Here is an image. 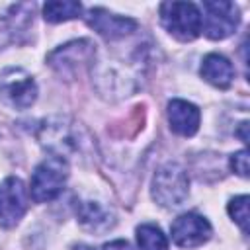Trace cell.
I'll return each instance as SVG.
<instances>
[{
  "mask_svg": "<svg viewBox=\"0 0 250 250\" xmlns=\"http://www.w3.org/2000/svg\"><path fill=\"white\" fill-rule=\"evenodd\" d=\"M39 141L41 145L57 158H66L86 154L92 146V139L84 127L74 123L66 117H51L45 119L39 127Z\"/></svg>",
  "mask_w": 250,
  "mask_h": 250,
  "instance_id": "6da1fadb",
  "label": "cell"
},
{
  "mask_svg": "<svg viewBox=\"0 0 250 250\" xmlns=\"http://www.w3.org/2000/svg\"><path fill=\"white\" fill-rule=\"evenodd\" d=\"M188 191H189V178H188V172L180 164L168 162L156 170L152 178L150 193L158 205L178 207L186 201Z\"/></svg>",
  "mask_w": 250,
  "mask_h": 250,
  "instance_id": "7a4b0ae2",
  "label": "cell"
},
{
  "mask_svg": "<svg viewBox=\"0 0 250 250\" xmlns=\"http://www.w3.org/2000/svg\"><path fill=\"white\" fill-rule=\"evenodd\" d=\"M160 21L178 41H193L201 31V12L193 2H162Z\"/></svg>",
  "mask_w": 250,
  "mask_h": 250,
  "instance_id": "3957f363",
  "label": "cell"
},
{
  "mask_svg": "<svg viewBox=\"0 0 250 250\" xmlns=\"http://www.w3.org/2000/svg\"><path fill=\"white\" fill-rule=\"evenodd\" d=\"M68 178V166L62 158L49 156L41 164L35 166L31 174V184H29V195L37 203H47L53 201L61 191L62 186Z\"/></svg>",
  "mask_w": 250,
  "mask_h": 250,
  "instance_id": "277c9868",
  "label": "cell"
},
{
  "mask_svg": "<svg viewBox=\"0 0 250 250\" xmlns=\"http://www.w3.org/2000/svg\"><path fill=\"white\" fill-rule=\"evenodd\" d=\"M205 16H201V29L209 39H225L234 33L240 12L238 6L227 0H207L203 2Z\"/></svg>",
  "mask_w": 250,
  "mask_h": 250,
  "instance_id": "5b68a950",
  "label": "cell"
},
{
  "mask_svg": "<svg viewBox=\"0 0 250 250\" xmlns=\"http://www.w3.org/2000/svg\"><path fill=\"white\" fill-rule=\"evenodd\" d=\"M0 98L16 109H25L37 98V84L23 68L10 66L0 74Z\"/></svg>",
  "mask_w": 250,
  "mask_h": 250,
  "instance_id": "8992f818",
  "label": "cell"
},
{
  "mask_svg": "<svg viewBox=\"0 0 250 250\" xmlns=\"http://www.w3.org/2000/svg\"><path fill=\"white\" fill-rule=\"evenodd\" d=\"M27 201L29 193L25 184L16 176L6 178L0 184V225L4 229L16 227L27 211Z\"/></svg>",
  "mask_w": 250,
  "mask_h": 250,
  "instance_id": "52a82bcc",
  "label": "cell"
},
{
  "mask_svg": "<svg viewBox=\"0 0 250 250\" xmlns=\"http://www.w3.org/2000/svg\"><path fill=\"white\" fill-rule=\"evenodd\" d=\"M211 225L203 215L197 213H184L174 219L170 227L172 240L182 248H197L211 238Z\"/></svg>",
  "mask_w": 250,
  "mask_h": 250,
  "instance_id": "ba28073f",
  "label": "cell"
},
{
  "mask_svg": "<svg viewBox=\"0 0 250 250\" xmlns=\"http://www.w3.org/2000/svg\"><path fill=\"white\" fill-rule=\"evenodd\" d=\"M86 21H88V25L94 31H98L102 37H105L109 41L121 39V37L129 35L131 31L137 29V21L135 20L111 14L105 8H92V10H88Z\"/></svg>",
  "mask_w": 250,
  "mask_h": 250,
  "instance_id": "9c48e42d",
  "label": "cell"
},
{
  "mask_svg": "<svg viewBox=\"0 0 250 250\" xmlns=\"http://www.w3.org/2000/svg\"><path fill=\"white\" fill-rule=\"evenodd\" d=\"M94 47L90 41L80 39V41H70L66 45H62L61 49L53 51L49 55V62L53 68H57L59 72H68V70H78L80 64L90 62L94 57Z\"/></svg>",
  "mask_w": 250,
  "mask_h": 250,
  "instance_id": "30bf717a",
  "label": "cell"
},
{
  "mask_svg": "<svg viewBox=\"0 0 250 250\" xmlns=\"http://www.w3.org/2000/svg\"><path fill=\"white\" fill-rule=\"evenodd\" d=\"M199 119H201V113L197 105H193L191 102L172 100L168 104V123L176 135H182V137L195 135L199 129Z\"/></svg>",
  "mask_w": 250,
  "mask_h": 250,
  "instance_id": "8fae6325",
  "label": "cell"
},
{
  "mask_svg": "<svg viewBox=\"0 0 250 250\" xmlns=\"http://www.w3.org/2000/svg\"><path fill=\"white\" fill-rule=\"evenodd\" d=\"M199 72L215 88H229L230 82H232V78H234V68H232L230 61L227 57L219 55V53L205 55Z\"/></svg>",
  "mask_w": 250,
  "mask_h": 250,
  "instance_id": "7c38bea8",
  "label": "cell"
},
{
  "mask_svg": "<svg viewBox=\"0 0 250 250\" xmlns=\"http://www.w3.org/2000/svg\"><path fill=\"white\" fill-rule=\"evenodd\" d=\"M76 215H78V221L94 232H104L111 229L115 223L113 213L98 201H80L76 207Z\"/></svg>",
  "mask_w": 250,
  "mask_h": 250,
  "instance_id": "4fadbf2b",
  "label": "cell"
},
{
  "mask_svg": "<svg viewBox=\"0 0 250 250\" xmlns=\"http://www.w3.org/2000/svg\"><path fill=\"white\" fill-rule=\"evenodd\" d=\"M82 14V4L74 0H53L43 6V18L49 23H59L66 20H74Z\"/></svg>",
  "mask_w": 250,
  "mask_h": 250,
  "instance_id": "5bb4252c",
  "label": "cell"
},
{
  "mask_svg": "<svg viewBox=\"0 0 250 250\" xmlns=\"http://www.w3.org/2000/svg\"><path fill=\"white\" fill-rule=\"evenodd\" d=\"M137 244L141 250H168L166 234L150 223L137 227Z\"/></svg>",
  "mask_w": 250,
  "mask_h": 250,
  "instance_id": "9a60e30c",
  "label": "cell"
},
{
  "mask_svg": "<svg viewBox=\"0 0 250 250\" xmlns=\"http://www.w3.org/2000/svg\"><path fill=\"white\" fill-rule=\"evenodd\" d=\"M248 195H238L234 199H230L229 203V215L232 217V221L242 229V232H248Z\"/></svg>",
  "mask_w": 250,
  "mask_h": 250,
  "instance_id": "2e32d148",
  "label": "cell"
},
{
  "mask_svg": "<svg viewBox=\"0 0 250 250\" xmlns=\"http://www.w3.org/2000/svg\"><path fill=\"white\" fill-rule=\"evenodd\" d=\"M230 168L240 178H248V152H246V148H242L230 156Z\"/></svg>",
  "mask_w": 250,
  "mask_h": 250,
  "instance_id": "e0dca14e",
  "label": "cell"
},
{
  "mask_svg": "<svg viewBox=\"0 0 250 250\" xmlns=\"http://www.w3.org/2000/svg\"><path fill=\"white\" fill-rule=\"evenodd\" d=\"M104 250H133V248L127 240H113V242L104 244Z\"/></svg>",
  "mask_w": 250,
  "mask_h": 250,
  "instance_id": "ac0fdd59",
  "label": "cell"
},
{
  "mask_svg": "<svg viewBox=\"0 0 250 250\" xmlns=\"http://www.w3.org/2000/svg\"><path fill=\"white\" fill-rule=\"evenodd\" d=\"M246 129H248V123H246V121H242V123L238 125V131H236V135L240 137V141H242V143H248V135H246Z\"/></svg>",
  "mask_w": 250,
  "mask_h": 250,
  "instance_id": "d6986e66",
  "label": "cell"
}]
</instances>
